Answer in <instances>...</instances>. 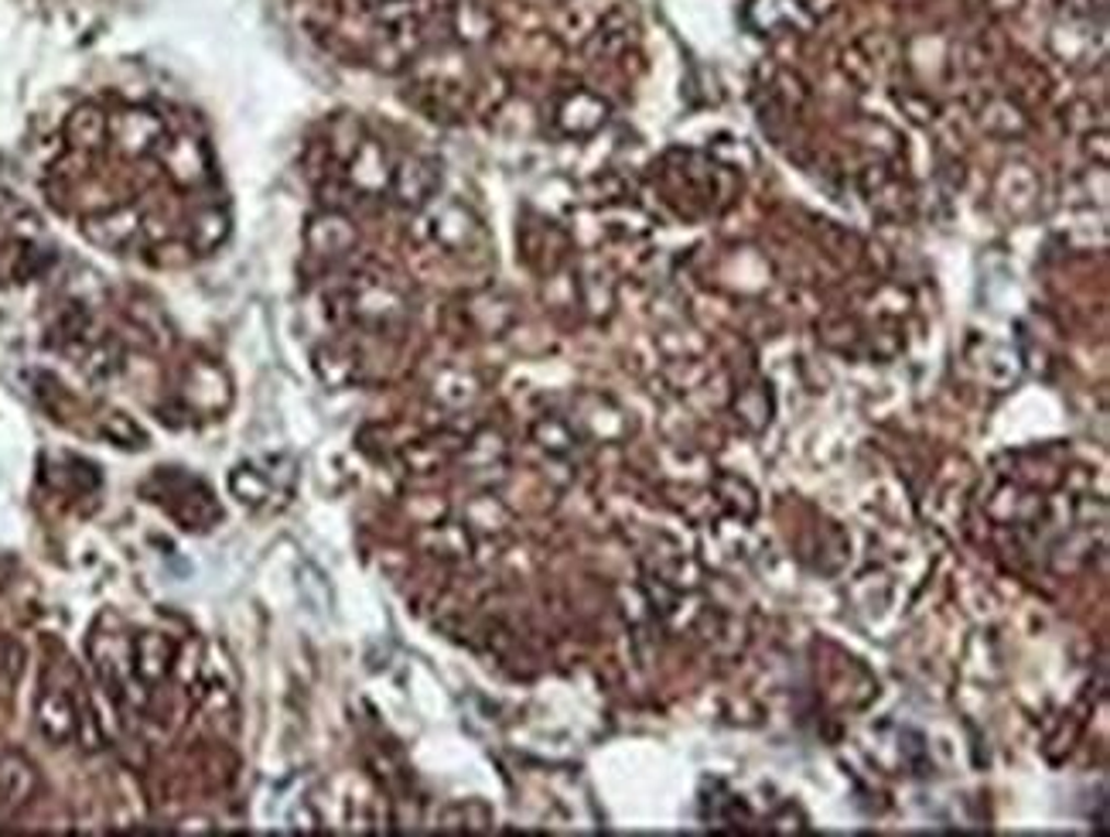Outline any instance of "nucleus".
<instances>
[{"label":"nucleus","mask_w":1110,"mask_h":837,"mask_svg":"<svg viewBox=\"0 0 1110 837\" xmlns=\"http://www.w3.org/2000/svg\"><path fill=\"white\" fill-rule=\"evenodd\" d=\"M113 131H116L120 144L131 147V151H151L161 137V120L147 110H127L113 124Z\"/></svg>","instance_id":"obj_1"},{"label":"nucleus","mask_w":1110,"mask_h":837,"mask_svg":"<svg viewBox=\"0 0 1110 837\" xmlns=\"http://www.w3.org/2000/svg\"><path fill=\"white\" fill-rule=\"evenodd\" d=\"M32 793H35V769L21 756L0 759V806L14 811V806H21Z\"/></svg>","instance_id":"obj_2"},{"label":"nucleus","mask_w":1110,"mask_h":837,"mask_svg":"<svg viewBox=\"0 0 1110 837\" xmlns=\"http://www.w3.org/2000/svg\"><path fill=\"white\" fill-rule=\"evenodd\" d=\"M779 18L786 24L806 21L800 0H752V4H748V21H752L759 32H772Z\"/></svg>","instance_id":"obj_3"},{"label":"nucleus","mask_w":1110,"mask_h":837,"mask_svg":"<svg viewBox=\"0 0 1110 837\" xmlns=\"http://www.w3.org/2000/svg\"><path fill=\"white\" fill-rule=\"evenodd\" d=\"M171 664V643L165 636H140L137 640V670L144 680H158L165 677Z\"/></svg>","instance_id":"obj_4"},{"label":"nucleus","mask_w":1110,"mask_h":837,"mask_svg":"<svg viewBox=\"0 0 1110 837\" xmlns=\"http://www.w3.org/2000/svg\"><path fill=\"white\" fill-rule=\"evenodd\" d=\"M76 728V717H72V708L63 694H48L42 698V732H48L55 742H63L69 738Z\"/></svg>","instance_id":"obj_5"},{"label":"nucleus","mask_w":1110,"mask_h":837,"mask_svg":"<svg viewBox=\"0 0 1110 837\" xmlns=\"http://www.w3.org/2000/svg\"><path fill=\"white\" fill-rule=\"evenodd\" d=\"M134 233H137V219L127 216V213L103 216V219H97L93 226H89V236H93L97 244H103V247H124L127 239H134Z\"/></svg>","instance_id":"obj_6"},{"label":"nucleus","mask_w":1110,"mask_h":837,"mask_svg":"<svg viewBox=\"0 0 1110 837\" xmlns=\"http://www.w3.org/2000/svg\"><path fill=\"white\" fill-rule=\"evenodd\" d=\"M69 137L76 144H97L103 137V116L97 110H79L69 120Z\"/></svg>","instance_id":"obj_7"},{"label":"nucleus","mask_w":1110,"mask_h":837,"mask_svg":"<svg viewBox=\"0 0 1110 837\" xmlns=\"http://www.w3.org/2000/svg\"><path fill=\"white\" fill-rule=\"evenodd\" d=\"M229 486H233V493H239L247 502L267 499V483H263V475H257L253 468H239V472H233Z\"/></svg>","instance_id":"obj_8"},{"label":"nucleus","mask_w":1110,"mask_h":837,"mask_svg":"<svg viewBox=\"0 0 1110 837\" xmlns=\"http://www.w3.org/2000/svg\"><path fill=\"white\" fill-rule=\"evenodd\" d=\"M370 4H376V8H389V4H407V0H370Z\"/></svg>","instance_id":"obj_9"}]
</instances>
